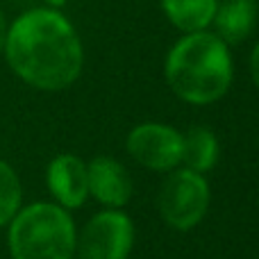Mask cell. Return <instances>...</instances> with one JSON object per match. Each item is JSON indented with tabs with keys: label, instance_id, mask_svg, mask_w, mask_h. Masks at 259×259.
I'll list each match as a JSON object with an SVG mask.
<instances>
[{
	"label": "cell",
	"instance_id": "cell-1",
	"mask_svg": "<svg viewBox=\"0 0 259 259\" xmlns=\"http://www.w3.org/2000/svg\"><path fill=\"white\" fill-rule=\"evenodd\" d=\"M5 55L23 82L59 91L82 71V44L73 25L55 9H30L7 27Z\"/></svg>",
	"mask_w": 259,
	"mask_h": 259
},
{
	"label": "cell",
	"instance_id": "cell-2",
	"mask_svg": "<svg viewBox=\"0 0 259 259\" xmlns=\"http://www.w3.org/2000/svg\"><path fill=\"white\" fill-rule=\"evenodd\" d=\"M166 82L178 98L191 105H209L228 94L232 84V57L219 34L191 32L170 48Z\"/></svg>",
	"mask_w": 259,
	"mask_h": 259
},
{
	"label": "cell",
	"instance_id": "cell-3",
	"mask_svg": "<svg viewBox=\"0 0 259 259\" xmlns=\"http://www.w3.org/2000/svg\"><path fill=\"white\" fill-rule=\"evenodd\" d=\"M75 225L68 211L50 202H34L16 211L9 228L14 259H73Z\"/></svg>",
	"mask_w": 259,
	"mask_h": 259
},
{
	"label": "cell",
	"instance_id": "cell-4",
	"mask_svg": "<svg viewBox=\"0 0 259 259\" xmlns=\"http://www.w3.org/2000/svg\"><path fill=\"white\" fill-rule=\"evenodd\" d=\"M209 209V184L200 173L180 168L166 178L159 191V211L175 230H191Z\"/></svg>",
	"mask_w": 259,
	"mask_h": 259
},
{
	"label": "cell",
	"instance_id": "cell-5",
	"mask_svg": "<svg viewBox=\"0 0 259 259\" xmlns=\"http://www.w3.org/2000/svg\"><path fill=\"white\" fill-rule=\"evenodd\" d=\"M134 243V225L123 211L107 209L84 225L75 241L77 259H127Z\"/></svg>",
	"mask_w": 259,
	"mask_h": 259
},
{
	"label": "cell",
	"instance_id": "cell-6",
	"mask_svg": "<svg viewBox=\"0 0 259 259\" xmlns=\"http://www.w3.org/2000/svg\"><path fill=\"white\" fill-rule=\"evenodd\" d=\"M127 152L150 170H170L182 159V134L161 123H143L130 132Z\"/></svg>",
	"mask_w": 259,
	"mask_h": 259
},
{
	"label": "cell",
	"instance_id": "cell-7",
	"mask_svg": "<svg viewBox=\"0 0 259 259\" xmlns=\"http://www.w3.org/2000/svg\"><path fill=\"white\" fill-rule=\"evenodd\" d=\"M48 189L64 209H75L89 196L87 164L80 157L64 152L48 166Z\"/></svg>",
	"mask_w": 259,
	"mask_h": 259
},
{
	"label": "cell",
	"instance_id": "cell-8",
	"mask_svg": "<svg viewBox=\"0 0 259 259\" xmlns=\"http://www.w3.org/2000/svg\"><path fill=\"white\" fill-rule=\"evenodd\" d=\"M89 193L107 207H123L132 198V180L125 166L112 157H96L87 166Z\"/></svg>",
	"mask_w": 259,
	"mask_h": 259
},
{
	"label": "cell",
	"instance_id": "cell-9",
	"mask_svg": "<svg viewBox=\"0 0 259 259\" xmlns=\"http://www.w3.org/2000/svg\"><path fill=\"white\" fill-rule=\"evenodd\" d=\"M225 44H239L257 23V0H221L216 3L214 21Z\"/></svg>",
	"mask_w": 259,
	"mask_h": 259
},
{
	"label": "cell",
	"instance_id": "cell-10",
	"mask_svg": "<svg viewBox=\"0 0 259 259\" xmlns=\"http://www.w3.org/2000/svg\"><path fill=\"white\" fill-rule=\"evenodd\" d=\"M219 0H161L164 14L178 30L187 32H202L216 14Z\"/></svg>",
	"mask_w": 259,
	"mask_h": 259
},
{
	"label": "cell",
	"instance_id": "cell-11",
	"mask_svg": "<svg viewBox=\"0 0 259 259\" xmlns=\"http://www.w3.org/2000/svg\"><path fill=\"white\" fill-rule=\"evenodd\" d=\"M216 159H219V141H216L211 130L191 127L187 134H182V159H180V164H184V168L202 175L209 168H214Z\"/></svg>",
	"mask_w": 259,
	"mask_h": 259
},
{
	"label": "cell",
	"instance_id": "cell-12",
	"mask_svg": "<svg viewBox=\"0 0 259 259\" xmlns=\"http://www.w3.org/2000/svg\"><path fill=\"white\" fill-rule=\"evenodd\" d=\"M21 207V182L12 166L0 159V225L9 223Z\"/></svg>",
	"mask_w": 259,
	"mask_h": 259
},
{
	"label": "cell",
	"instance_id": "cell-13",
	"mask_svg": "<svg viewBox=\"0 0 259 259\" xmlns=\"http://www.w3.org/2000/svg\"><path fill=\"white\" fill-rule=\"evenodd\" d=\"M250 73H252L255 84L259 87V44L255 46V50H252V55H250Z\"/></svg>",
	"mask_w": 259,
	"mask_h": 259
},
{
	"label": "cell",
	"instance_id": "cell-14",
	"mask_svg": "<svg viewBox=\"0 0 259 259\" xmlns=\"http://www.w3.org/2000/svg\"><path fill=\"white\" fill-rule=\"evenodd\" d=\"M5 36H7V21H5V14L0 9V53L5 48Z\"/></svg>",
	"mask_w": 259,
	"mask_h": 259
},
{
	"label": "cell",
	"instance_id": "cell-15",
	"mask_svg": "<svg viewBox=\"0 0 259 259\" xmlns=\"http://www.w3.org/2000/svg\"><path fill=\"white\" fill-rule=\"evenodd\" d=\"M46 5H50V7H62L64 3H66V0H44Z\"/></svg>",
	"mask_w": 259,
	"mask_h": 259
}]
</instances>
